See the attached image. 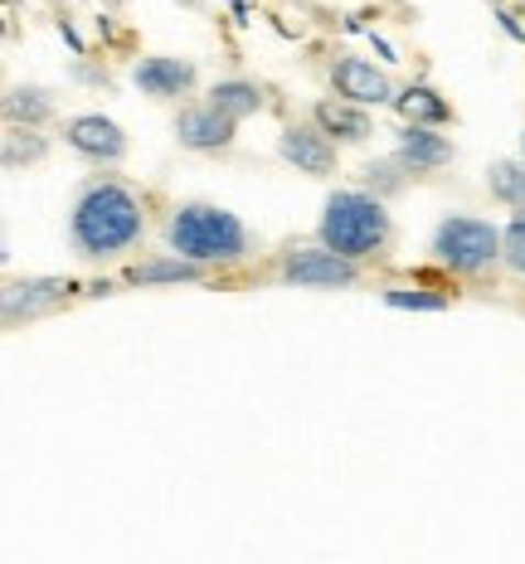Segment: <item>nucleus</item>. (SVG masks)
Here are the masks:
<instances>
[{"mask_svg":"<svg viewBox=\"0 0 525 564\" xmlns=\"http://www.w3.org/2000/svg\"><path fill=\"white\" fill-rule=\"evenodd\" d=\"M146 234V199L122 181H88L68 215V243L78 258L102 263L127 249H136Z\"/></svg>","mask_w":525,"mask_h":564,"instance_id":"1","label":"nucleus"},{"mask_svg":"<svg viewBox=\"0 0 525 564\" xmlns=\"http://www.w3.org/2000/svg\"><path fill=\"white\" fill-rule=\"evenodd\" d=\"M166 249L200 268L243 263L249 258V229L229 209L195 199V205H175V215L166 219Z\"/></svg>","mask_w":525,"mask_h":564,"instance_id":"2","label":"nucleus"},{"mask_svg":"<svg viewBox=\"0 0 525 564\" xmlns=\"http://www.w3.org/2000/svg\"><path fill=\"white\" fill-rule=\"evenodd\" d=\"M390 209H384L380 195L370 191H331L326 195V209H321V225H317V239L321 249L341 253L346 263H365L375 258L384 243H390Z\"/></svg>","mask_w":525,"mask_h":564,"instance_id":"3","label":"nucleus"},{"mask_svg":"<svg viewBox=\"0 0 525 564\" xmlns=\"http://www.w3.org/2000/svg\"><path fill=\"white\" fill-rule=\"evenodd\" d=\"M434 258L448 273L477 278L501 263V229L492 219H477V215H448L434 229Z\"/></svg>","mask_w":525,"mask_h":564,"instance_id":"4","label":"nucleus"},{"mask_svg":"<svg viewBox=\"0 0 525 564\" xmlns=\"http://www.w3.org/2000/svg\"><path fill=\"white\" fill-rule=\"evenodd\" d=\"M277 282H287V288H350V282H360V263H346L341 253L311 243V249H287L277 258Z\"/></svg>","mask_w":525,"mask_h":564,"instance_id":"5","label":"nucleus"},{"mask_svg":"<svg viewBox=\"0 0 525 564\" xmlns=\"http://www.w3.org/2000/svg\"><path fill=\"white\" fill-rule=\"evenodd\" d=\"M331 88L341 102H356V108H384V102H394L400 93H394L390 74L375 68L370 58L360 54H336L331 58Z\"/></svg>","mask_w":525,"mask_h":564,"instance_id":"6","label":"nucleus"},{"mask_svg":"<svg viewBox=\"0 0 525 564\" xmlns=\"http://www.w3.org/2000/svg\"><path fill=\"white\" fill-rule=\"evenodd\" d=\"M64 147L78 151L92 166H117L127 156V132L102 112H84V117H68L64 122Z\"/></svg>","mask_w":525,"mask_h":564,"instance_id":"7","label":"nucleus"},{"mask_svg":"<svg viewBox=\"0 0 525 564\" xmlns=\"http://www.w3.org/2000/svg\"><path fill=\"white\" fill-rule=\"evenodd\" d=\"M277 156L302 175H331L336 171V141L317 122H287L277 137Z\"/></svg>","mask_w":525,"mask_h":564,"instance_id":"8","label":"nucleus"},{"mask_svg":"<svg viewBox=\"0 0 525 564\" xmlns=\"http://www.w3.org/2000/svg\"><path fill=\"white\" fill-rule=\"evenodd\" d=\"M233 137H239V122L225 117L219 108H209V102L185 108L181 117H175V141H181L185 151H229Z\"/></svg>","mask_w":525,"mask_h":564,"instance_id":"9","label":"nucleus"},{"mask_svg":"<svg viewBox=\"0 0 525 564\" xmlns=\"http://www.w3.org/2000/svg\"><path fill=\"white\" fill-rule=\"evenodd\" d=\"M132 84L146 93V98H181V93L195 88V64L175 54H146L136 58Z\"/></svg>","mask_w":525,"mask_h":564,"instance_id":"10","label":"nucleus"},{"mask_svg":"<svg viewBox=\"0 0 525 564\" xmlns=\"http://www.w3.org/2000/svg\"><path fill=\"white\" fill-rule=\"evenodd\" d=\"M400 166L408 175H424V171H442L452 161V141L438 132V127H404L400 147H394Z\"/></svg>","mask_w":525,"mask_h":564,"instance_id":"11","label":"nucleus"},{"mask_svg":"<svg viewBox=\"0 0 525 564\" xmlns=\"http://www.w3.org/2000/svg\"><path fill=\"white\" fill-rule=\"evenodd\" d=\"M68 297V282L64 278H25V282H10L6 288V326H20L30 316H40L44 307Z\"/></svg>","mask_w":525,"mask_h":564,"instance_id":"12","label":"nucleus"},{"mask_svg":"<svg viewBox=\"0 0 525 564\" xmlns=\"http://www.w3.org/2000/svg\"><path fill=\"white\" fill-rule=\"evenodd\" d=\"M311 122H317L331 141H341V147H360V141L370 137V127H375L365 108L341 102V98H336V102H317V108H311Z\"/></svg>","mask_w":525,"mask_h":564,"instance_id":"13","label":"nucleus"},{"mask_svg":"<svg viewBox=\"0 0 525 564\" xmlns=\"http://www.w3.org/2000/svg\"><path fill=\"white\" fill-rule=\"evenodd\" d=\"M209 108H219L233 122H243V117H253L263 108V88L249 84V78H219L215 88H209Z\"/></svg>","mask_w":525,"mask_h":564,"instance_id":"14","label":"nucleus"},{"mask_svg":"<svg viewBox=\"0 0 525 564\" xmlns=\"http://www.w3.org/2000/svg\"><path fill=\"white\" fill-rule=\"evenodd\" d=\"M394 108H400L408 117V127H442L452 117L448 108V98H438L428 84H408L400 98H394Z\"/></svg>","mask_w":525,"mask_h":564,"instance_id":"15","label":"nucleus"},{"mask_svg":"<svg viewBox=\"0 0 525 564\" xmlns=\"http://www.w3.org/2000/svg\"><path fill=\"white\" fill-rule=\"evenodd\" d=\"M54 117V98L44 88H10L6 93V122L10 127H44Z\"/></svg>","mask_w":525,"mask_h":564,"instance_id":"16","label":"nucleus"},{"mask_svg":"<svg viewBox=\"0 0 525 564\" xmlns=\"http://www.w3.org/2000/svg\"><path fill=\"white\" fill-rule=\"evenodd\" d=\"M205 268L200 263H185V258H146V263H136L127 282H136V288H156V282H200Z\"/></svg>","mask_w":525,"mask_h":564,"instance_id":"17","label":"nucleus"},{"mask_svg":"<svg viewBox=\"0 0 525 564\" xmlns=\"http://www.w3.org/2000/svg\"><path fill=\"white\" fill-rule=\"evenodd\" d=\"M486 191L492 199H501L506 209H525V161H492V171H486Z\"/></svg>","mask_w":525,"mask_h":564,"instance_id":"18","label":"nucleus"},{"mask_svg":"<svg viewBox=\"0 0 525 564\" xmlns=\"http://www.w3.org/2000/svg\"><path fill=\"white\" fill-rule=\"evenodd\" d=\"M404 166H400V156H384V161H370L365 175H360V191H370V195H400L404 191Z\"/></svg>","mask_w":525,"mask_h":564,"instance_id":"19","label":"nucleus"},{"mask_svg":"<svg viewBox=\"0 0 525 564\" xmlns=\"http://www.w3.org/2000/svg\"><path fill=\"white\" fill-rule=\"evenodd\" d=\"M384 307L394 312H442L448 297L434 288H384Z\"/></svg>","mask_w":525,"mask_h":564,"instance_id":"20","label":"nucleus"},{"mask_svg":"<svg viewBox=\"0 0 525 564\" xmlns=\"http://www.w3.org/2000/svg\"><path fill=\"white\" fill-rule=\"evenodd\" d=\"M44 151H50V141L34 137L30 127H10V132H6V166L10 171H15L20 161H25V166H30V161H40Z\"/></svg>","mask_w":525,"mask_h":564,"instance_id":"21","label":"nucleus"},{"mask_svg":"<svg viewBox=\"0 0 525 564\" xmlns=\"http://www.w3.org/2000/svg\"><path fill=\"white\" fill-rule=\"evenodd\" d=\"M501 263H506L516 278H525V209L511 215V225L501 229Z\"/></svg>","mask_w":525,"mask_h":564,"instance_id":"22","label":"nucleus"},{"mask_svg":"<svg viewBox=\"0 0 525 564\" xmlns=\"http://www.w3.org/2000/svg\"><path fill=\"white\" fill-rule=\"evenodd\" d=\"M521 156H525V137H521Z\"/></svg>","mask_w":525,"mask_h":564,"instance_id":"23","label":"nucleus"}]
</instances>
